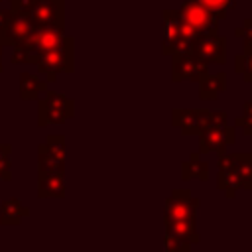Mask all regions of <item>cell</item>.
<instances>
[{
    "label": "cell",
    "instance_id": "83f0119b",
    "mask_svg": "<svg viewBox=\"0 0 252 252\" xmlns=\"http://www.w3.org/2000/svg\"><path fill=\"white\" fill-rule=\"evenodd\" d=\"M250 138H252V136H250Z\"/></svg>",
    "mask_w": 252,
    "mask_h": 252
},
{
    "label": "cell",
    "instance_id": "44dd1931",
    "mask_svg": "<svg viewBox=\"0 0 252 252\" xmlns=\"http://www.w3.org/2000/svg\"><path fill=\"white\" fill-rule=\"evenodd\" d=\"M234 126L240 128V132L244 136H252V100H246L242 104V112H240V116H236Z\"/></svg>",
    "mask_w": 252,
    "mask_h": 252
},
{
    "label": "cell",
    "instance_id": "9c48e42d",
    "mask_svg": "<svg viewBox=\"0 0 252 252\" xmlns=\"http://www.w3.org/2000/svg\"><path fill=\"white\" fill-rule=\"evenodd\" d=\"M179 14L189 26H193L201 33H217L219 32L220 20L209 8H205L199 0H185L179 6Z\"/></svg>",
    "mask_w": 252,
    "mask_h": 252
},
{
    "label": "cell",
    "instance_id": "6da1fadb",
    "mask_svg": "<svg viewBox=\"0 0 252 252\" xmlns=\"http://www.w3.org/2000/svg\"><path fill=\"white\" fill-rule=\"evenodd\" d=\"M217 187L224 193L226 199H234L240 189L252 191V154L250 152H232L219 154L217 159Z\"/></svg>",
    "mask_w": 252,
    "mask_h": 252
},
{
    "label": "cell",
    "instance_id": "5b68a950",
    "mask_svg": "<svg viewBox=\"0 0 252 252\" xmlns=\"http://www.w3.org/2000/svg\"><path fill=\"white\" fill-rule=\"evenodd\" d=\"M75 114V100L67 98L61 93L45 91L41 98H37V126L47 124H63Z\"/></svg>",
    "mask_w": 252,
    "mask_h": 252
},
{
    "label": "cell",
    "instance_id": "4fadbf2b",
    "mask_svg": "<svg viewBox=\"0 0 252 252\" xmlns=\"http://www.w3.org/2000/svg\"><path fill=\"white\" fill-rule=\"evenodd\" d=\"M183 28V18L179 10H163L161 12V53H175V45L179 41Z\"/></svg>",
    "mask_w": 252,
    "mask_h": 252
},
{
    "label": "cell",
    "instance_id": "7402d4cb",
    "mask_svg": "<svg viewBox=\"0 0 252 252\" xmlns=\"http://www.w3.org/2000/svg\"><path fill=\"white\" fill-rule=\"evenodd\" d=\"M12 146L0 144V181L12 179Z\"/></svg>",
    "mask_w": 252,
    "mask_h": 252
},
{
    "label": "cell",
    "instance_id": "8fae6325",
    "mask_svg": "<svg viewBox=\"0 0 252 252\" xmlns=\"http://www.w3.org/2000/svg\"><path fill=\"white\" fill-rule=\"evenodd\" d=\"M199 205H201V199L193 197L189 189H173L163 203V220L195 217Z\"/></svg>",
    "mask_w": 252,
    "mask_h": 252
},
{
    "label": "cell",
    "instance_id": "ba28073f",
    "mask_svg": "<svg viewBox=\"0 0 252 252\" xmlns=\"http://www.w3.org/2000/svg\"><path fill=\"white\" fill-rule=\"evenodd\" d=\"M191 53H195L201 61L207 65H224L226 63V37L217 33H201L193 47Z\"/></svg>",
    "mask_w": 252,
    "mask_h": 252
},
{
    "label": "cell",
    "instance_id": "277c9868",
    "mask_svg": "<svg viewBox=\"0 0 252 252\" xmlns=\"http://www.w3.org/2000/svg\"><path fill=\"white\" fill-rule=\"evenodd\" d=\"M73 37L69 35V39L61 45V47H55V49H49V51H43L37 59H35V67L39 71V75L45 77L47 83H53L57 81V75L61 73H73L75 71V65H73Z\"/></svg>",
    "mask_w": 252,
    "mask_h": 252
},
{
    "label": "cell",
    "instance_id": "8992f818",
    "mask_svg": "<svg viewBox=\"0 0 252 252\" xmlns=\"http://www.w3.org/2000/svg\"><path fill=\"white\" fill-rule=\"evenodd\" d=\"M37 171L65 173V136L51 134L37 146Z\"/></svg>",
    "mask_w": 252,
    "mask_h": 252
},
{
    "label": "cell",
    "instance_id": "f1b7e54d",
    "mask_svg": "<svg viewBox=\"0 0 252 252\" xmlns=\"http://www.w3.org/2000/svg\"><path fill=\"white\" fill-rule=\"evenodd\" d=\"M0 224H2V222H0Z\"/></svg>",
    "mask_w": 252,
    "mask_h": 252
},
{
    "label": "cell",
    "instance_id": "d4e9b609",
    "mask_svg": "<svg viewBox=\"0 0 252 252\" xmlns=\"http://www.w3.org/2000/svg\"><path fill=\"white\" fill-rule=\"evenodd\" d=\"M163 246H165L167 252H189L193 244H189V242H185V240H181V238H177V236L165 232V236H163Z\"/></svg>",
    "mask_w": 252,
    "mask_h": 252
},
{
    "label": "cell",
    "instance_id": "cb8c5ba5",
    "mask_svg": "<svg viewBox=\"0 0 252 252\" xmlns=\"http://www.w3.org/2000/svg\"><path fill=\"white\" fill-rule=\"evenodd\" d=\"M234 35L244 41V45H242L244 49H242V51H244V53L250 51V49H252V18H244L242 24L234 30Z\"/></svg>",
    "mask_w": 252,
    "mask_h": 252
},
{
    "label": "cell",
    "instance_id": "ffe728a7",
    "mask_svg": "<svg viewBox=\"0 0 252 252\" xmlns=\"http://www.w3.org/2000/svg\"><path fill=\"white\" fill-rule=\"evenodd\" d=\"M234 73L240 75L244 83H252V49L234 55Z\"/></svg>",
    "mask_w": 252,
    "mask_h": 252
},
{
    "label": "cell",
    "instance_id": "7a4b0ae2",
    "mask_svg": "<svg viewBox=\"0 0 252 252\" xmlns=\"http://www.w3.org/2000/svg\"><path fill=\"white\" fill-rule=\"evenodd\" d=\"M67 39H69V35L65 33V26H35L28 39L14 45L12 63L14 65L35 63V59L43 51L61 47Z\"/></svg>",
    "mask_w": 252,
    "mask_h": 252
},
{
    "label": "cell",
    "instance_id": "4316f807",
    "mask_svg": "<svg viewBox=\"0 0 252 252\" xmlns=\"http://www.w3.org/2000/svg\"><path fill=\"white\" fill-rule=\"evenodd\" d=\"M0 73H2V45H0Z\"/></svg>",
    "mask_w": 252,
    "mask_h": 252
},
{
    "label": "cell",
    "instance_id": "7c38bea8",
    "mask_svg": "<svg viewBox=\"0 0 252 252\" xmlns=\"http://www.w3.org/2000/svg\"><path fill=\"white\" fill-rule=\"evenodd\" d=\"M211 110L207 108H173L171 124L179 128L183 136H197L209 124Z\"/></svg>",
    "mask_w": 252,
    "mask_h": 252
},
{
    "label": "cell",
    "instance_id": "ac0fdd59",
    "mask_svg": "<svg viewBox=\"0 0 252 252\" xmlns=\"http://www.w3.org/2000/svg\"><path fill=\"white\" fill-rule=\"evenodd\" d=\"M47 91V81L39 79V75L22 73L20 75V98L22 100H37L39 94Z\"/></svg>",
    "mask_w": 252,
    "mask_h": 252
},
{
    "label": "cell",
    "instance_id": "2e32d148",
    "mask_svg": "<svg viewBox=\"0 0 252 252\" xmlns=\"http://www.w3.org/2000/svg\"><path fill=\"white\" fill-rule=\"evenodd\" d=\"M165 232L173 234L189 244H197L201 236L197 234V220L195 217H185V219H175V220H163Z\"/></svg>",
    "mask_w": 252,
    "mask_h": 252
},
{
    "label": "cell",
    "instance_id": "f546056e",
    "mask_svg": "<svg viewBox=\"0 0 252 252\" xmlns=\"http://www.w3.org/2000/svg\"><path fill=\"white\" fill-rule=\"evenodd\" d=\"M0 2H2V0H0Z\"/></svg>",
    "mask_w": 252,
    "mask_h": 252
},
{
    "label": "cell",
    "instance_id": "484cf974",
    "mask_svg": "<svg viewBox=\"0 0 252 252\" xmlns=\"http://www.w3.org/2000/svg\"><path fill=\"white\" fill-rule=\"evenodd\" d=\"M10 18H12L10 10H0V35H2V32L8 28V24H10Z\"/></svg>",
    "mask_w": 252,
    "mask_h": 252
},
{
    "label": "cell",
    "instance_id": "5bb4252c",
    "mask_svg": "<svg viewBox=\"0 0 252 252\" xmlns=\"http://www.w3.org/2000/svg\"><path fill=\"white\" fill-rule=\"evenodd\" d=\"M37 197L39 199H63L65 197V173L37 171Z\"/></svg>",
    "mask_w": 252,
    "mask_h": 252
},
{
    "label": "cell",
    "instance_id": "30bf717a",
    "mask_svg": "<svg viewBox=\"0 0 252 252\" xmlns=\"http://www.w3.org/2000/svg\"><path fill=\"white\" fill-rule=\"evenodd\" d=\"M197 138H199V154L203 156L211 152L222 154L228 146L234 144L236 134H234V126L230 124H222V126L213 124V126H207L203 132H199Z\"/></svg>",
    "mask_w": 252,
    "mask_h": 252
},
{
    "label": "cell",
    "instance_id": "9a60e30c",
    "mask_svg": "<svg viewBox=\"0 0 252 252\" xmlns=\"http://www.w3.org/2000/svg\"><path fill=\"white\" fill-rule=\"evenodd\" d=\"M199 98L201 100H217L220 93L226 91V73H205L199 81Z\"/></svg>",
    "mask_w": 252,
    "mask_h": 252
},
{
    "label": "cell",
    "instance_id": "3957f363",
    "mask_svg": "<svg viewBox=\"0 0 252 252\" xmlns=\"http://www.w3.org/2000/svg\"><path fill=\"white\" fill-rule=\"evenodd\" d=\"M10 10L26 12L35 26H65V0H10Z\"/></svg>",
    "mask_w": 252,
    "mask_h": 252
},
{
    "label": "cell",
    "instance_id": "52a82bcc",
    "mask_svg": "<svg viewBox=\"0 0 252 252\" xmlns=\"http://www.w3.org/2000/svg\"><path fill=\"white\" fill-rule=\"evenodd\" d=\"M171 81L181 83H197L205 73H209V65L201 61L195 53L185 51V53H171Z\"/></svg>",
    "mask_w": 252,
    "mask_h": 252
},
{
    "label": "cell",
    "instance_id": "603a6c76",
    "mask_svg": "<svg viewBox=\"0 0 252 252\" xmlns=\"http://www.w3.org/2000/svg\"><path fill=\"white\" fill-rule=\"evenodd\" d=\"M205 8H209L219 20H224L226 14L234 8V0H199Z\"/></svg>",
    "mask_w": 252,
    "mask_h": 252
},
{
    "label": "cell",
    "instance_id": "e0dca14e",
    "mask_svg": "<svg viewBox=\"0 0 252 252\" xmlns=\"http://www.w3.org/2000/svg\"><path fill=\"white\" fill-rule=\"evenodd\" d=\"M181 179L183 181H189V179L207 181L209 179V163L201 158L199 152L189 154V159L181 163Z\"/></svg>",
    "mask_w": 252,
    "mask_h": 252
},
{
    "label": "cell",
    "instance_id": "d6986e66",
    "mask_svg": "<svg viewBox=\"0 0 252 252\" xmlns=\"http://www.w3.org/2000/svg\"><path fill=\"white\" fill-rule=\"evenodd\" d=\"M30 215V209L22 205L20 199L12 197L6 201H0V222L2 224H20L24 217Z\"/></svg>",
    "mask_w": 252,
    "mask_h": 252
}]
</instances>
